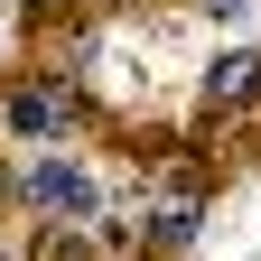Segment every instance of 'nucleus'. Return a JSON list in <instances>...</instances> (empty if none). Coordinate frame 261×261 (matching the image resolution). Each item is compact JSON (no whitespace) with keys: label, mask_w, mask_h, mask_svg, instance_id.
<instances>
[{"label":"nucleus","mask_w":261,"mask_h":261,"mask_svg":"<svg viewBox=\"0 0 261 261\" xmlns=\"http://www.w3.org/2000/svg\"><path fill=\"white\" fill-rule=\"evenodd\" d=\"M19 196H28V205H47L65 233L103 215V187H93V168H84V159H38V168L19 177Z\"/></svg>","instance_id":"obj_1"},{"label":"nucleus","mask_w":261,"mask_h":261,"mask_svg":"<svg viewBox=\"0 0 261 261\" xmlns=\"http://www.w3.org/2000/svg\"><path fill=\"white\" fill-rule=\"evenodd\" d=\"M261 103V47H233L205 65V112H252Z\"/></svg>","instance_id":"obj_2"},{"label":"nucleus","mask_w":261,"mask_h":261,"mask_svg":"<svg viewBox=\"0 0 261 261\" xmlns=\"http://www.w3.org/2000/svg\"><path fill=\"white\" fill-rule=\"evenodd\" d=\"M0 121H10V130H65V121H75V93H65V84L47 75V84L10 93V103H0Z\"/></svg>","instance_id":"obj_3"},{"label":"nucleus","mask_w":261,"mask_h":261,"mask_svg":"<svg viewBox=\"0 0 261 261\" xmlns=\"http://www.w3.org/2000/svg\"><path fill=\"white\" fill-rule=\"evenodd\" d=\"M196 224H205V196L177 187L168 205H149V243H159V252H187V243H196Z\"/></svg>","instance_id":"obj_4"},{"label":"nucleus","mask_w":261,"mask_h":261,"mask_svg":"<svg viewBox=\"0 0 261 261\" xmlns=\"http://www.w3.org/2000/svg\"><path fill=\"white\" fill-rule=\"evenodd\" d=\"M205 19H224V28H243V19H252V0H205Z\"/></svg>","instance_id":"obj_5"}]
</instances>
